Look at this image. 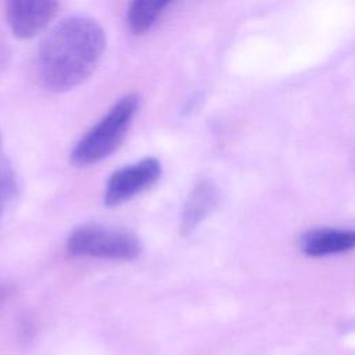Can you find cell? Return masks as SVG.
<instances>
[{
	"label": "cell",
	"instance_id": "cell-1",
	"mask_svg": "<svg viewBox=\"0 0 355 355\" xmlns=\"http://www.w3.org/2000/svg\"><path fill=\"white\" fill-rule=\"evenodd\" d=\"M107 44L103 26L90 17H69L60 21L43 39L39 49V73L53 92H68L97 68Z\"/></svg>",
	"mask_w": 355,
	"mask_h": 355
},
{
	"label": "cell",
	"instance_id": "cell-8",
	"mask_svg": "<svg viewBox=\"0 0 355 355\" xmlns=\"http://www.w3.org/2000/svg\"><path fill=\"white\" fill-rule=\"evenodd\" d=\"M173 0H132L128 10V25L132 33L148 32Z\"/></svg>",
	"mask_w": 355,
	"mask_h": 355
},
{
	"label": "cell",
	"instance_id": "cell-4",
	"mask_svg": "<svg viewBox=\"0 0 355 355\" xmlns=\"http://www.w3.org/2000/svg\"><path fill=\"white\" fill-rule=\"evenodd\" d=\"M162 166L157 158L147 157L115 171L105 183L104 204L116 207L151 187L159 179Z\"/></svg>",
	"mask_w": 355,
	"mask_h": 355
},
{
	"label": "cell",
	"instance_id": "cell-7",
	"mask_svg": "<svg viewBox=\"0 0 355 355\" xmlns=\"http://www.w3.org/2000/svg\"><path fill=\"white\" fill-rule=\"evenodd\" d=\"M355 233L347 229L319 227L305 232L300 239V247L308 257H327L343 254L354 248Z\"/></svg>",
	"mask_w": 355,
	"mask_h": 355
},
{
	"label": "cell",
	"instance_id": "cell-5",
	"mask_svg": "<svg viewBox=\"0 0 355 355\" xmlns=\"http://www.w3.org/2000/svg\"><path fill=\"white\" fill-rule=\"evenodd\" d=\"M60 0H6V19L18 39H31L44 31L57 14Z\"/></svg>",
	"mask_w": 355,
	"mask_h": 355
},
{
	"label": "cell",
	"instance_id": "cell-2",
	"mask_svg": "<svg viewBox=\"0 0 355 355\" xmlns=\"http://www.w3.org/2000/svg\"><path fill=\"white\" fill-rule=\"evenodd\" d=\"M139 104L140 98L136 93L119 98L72 148L71 164L89 166L111 155L123 141Z\"/></svg>",
	"mask_w": 355,
	"mask_h": 355
},
{
	"label": "cell",
	"instance_id": "cell-10",
	"mask_svg": "<svg viewBox=\"0 0 355 355\" xmlns=\"http://www.w3.org/2000/svg\"><path fill=\"white\" fill-rule=\"evenodd\" d=\"M12 295V287L8 283H0V308L8 301Z\"/></svg>",
	"mask_w": 355,
	"mask_h": 355
},
{
	"label": "cell",
	"instance_id": "cell-9",
	"mask_svg": "<svg viewBox=\"0 0 355 355\" xmlns=\"http://www.w3.org/2000/svg\"><path fill=\"white\" fill-rule=\"evenodd\" d=\"M18 191V183L15 172L3 151V141L0 135V218L7 204L15 197Z\"/></svg>",
	"mask_w": 355,
	"mask_h": 355
},
{
	"label": "cell",
	"instance_id": "cell-6",
	"mask_svg": "<svg viewBox=\"0 0 355 355\" xmlns=\"http://www.w3.org/2000/svg\"><path fill=\"white\" fill-rule=\"evenodd\" d=\"M220 200V191L218 186L211 180L198 182L189 194L180 220V233L183 236L190 234L204 219L211 215L218 207Z\"/></svg>",
	"mask_w": 355,
	"mask_h": 355
},
{
	"label": "cell",
	"instance_id": "cell-3",
	"mask_svg": "<svg viewBox=\"0 0 355 355\" xmlns=\"http://www.w3.org/2000/svg\"><path fill=\"white\" fill-rule=\"evenodd\" d=\"M67 250L76 257L128 261L139 257L141 243L129 230L86 223L71 232L67 240Z\"/></svg>",
	"mask_w": 355,
	"mask_h": 355
}]
</instances>
